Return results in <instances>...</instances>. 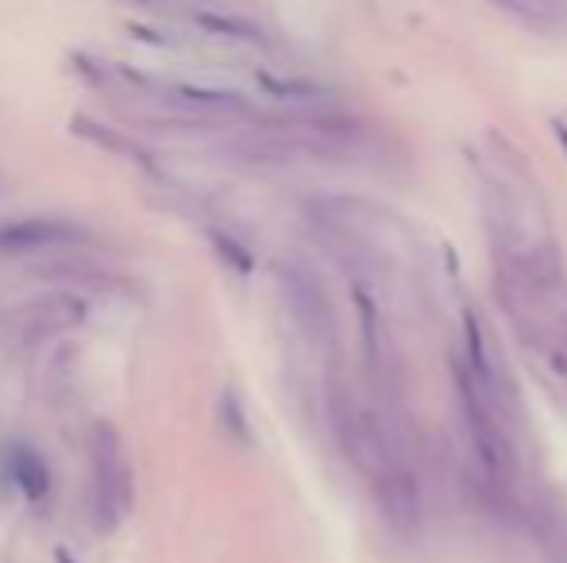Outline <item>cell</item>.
Instances as JSON below:
<instances>
[{
    "label": "cell",
    "mask_w": 567,
    "mask_h": 563,
    "mask_svg": "<svg viewBox=\"0 0 567 563\" xmlns=\"http://www.w3.org/2000/svg\"><path fill=\"white\" fill-rule=\"evenodd\" d=\"M82 239V232L74 224H62V221H16V224H4L0 228V251H39V247H62V244H74Z\"/></svg>",
    "instance_id": "cell-2"
},
{
    "label": "cell",
    "mask_w": 567,
    "mask_h": 563,
    "mask_svg": "<svg viewBox=\"0 0 567 563\" xmlns=\"http://www.w3.org/2000/svg\"><path fill=\"white\" fill-rule=\"evenodd\" d=\"M93 456H97V479H101V506H105V521H120L123 506H128V467L120 456V441L113 436V429L101 425L97 441H93Z\"/></svg>",
    "instance_id": "cell-1"
},
{
    "label": "cell",
    "mask_w": 567,
    "mask_h": 563,
    "mask_svg": "<svg viewBox=\"0 0 567 563\" xmlns=\"http://www.w3.org/2000/svg\"><path fill=\"white\" fill-rule=\"evenodd\" d=\"M58 555H62V563H70V560H67V552H58Z\"/></svg>",
    "instance_id": "cell-4"
},
{
    "label": "cell",
    "mask_w": 567,
    "mask_h": 563,
    "mask_svg": "<svg viewBox=\"0 0 567 563\" xmlns=\"http://www.w3.org/2000/svg\"><path fill=\"white\" fill-rule=\"evenodd\" d=\"M12 479L20 482V490H24L27 499H43V494L50 490L47 464H43V459L35 456L32 448H16V451H12Z\"/></svg>",
    "instance_id": "cell-3"
}]
</instances>
